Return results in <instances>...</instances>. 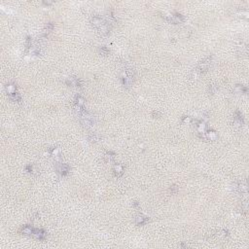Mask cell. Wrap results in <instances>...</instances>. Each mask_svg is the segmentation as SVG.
Returning <instances> with one entry per match:
<instances>
[{
	"instance_id": "cell-1",
	"label": "cell",
	"mask_w": 249,
	"mask_h": 249,
	"mask_svg": "<svg viewBox=\"0 0 249 249\" xmlns=\"http://www.w3.org/2000/svg\"><path fill=\"white\" fill-rule=\"evenodd\" d=\"M91 24L95 28L98 29L100 35L108 36L110 33V24L105 20L98 16H94L91 18Z\"/></svg>"
},
{
	"instance_id": "cell-2",
	"label": "cell",
	"mask_w": 249,
	"mask_h": 249,
	"mask_svg": "<svg viewBox=\"0 0 249 249\" xmlns=\"http://www.w3.org/2000/svg\"><path fill=\"white\" fill-rule=\"evenodd\" d=\"M133 77H134V74H133V71L132 68H126L123 75L121 76V80L122 83L125 87H129L132 84L133 82Z\"/></svg>"
},
{
	"instance_id": "cell-3",
	"label": "cell",
	"mask_w": 249,
	"mask_h": 249,
	"mask_svg": "<svg viewBox=\"0 0 249 249\" xmlns=\"http://www.w3.org/2000/svg\"><path fill=\"white\" fill-rule=\"evenodd\" d=\"M211 59H212V58L208 57V58H204L202 61H200L199 64H198V66H197L196 72H198L199 74H203V73H205V72L207 71V70H208L209 66H210Z\"/></svg>"
},
{
	"instance_id": "cell-4",
	"label": "cell",
	"mask_w": 249,
	"mask_h": 249,
	"mask_svg": "<svg viewBox=\"0 0 249 249\" xmlns=\"http://www.w3.org/2000/svg\"><path fill=\"white\" fill-rule=\"evenodd\" d=\"M166 20L168 21V23H171V24H179V23H182V21H184L185 18H184V17L182 16L181 14H179V13H174V14L172 15V16L166 17Z\"/></svg>"
},
{
	"instance_id": "cell-5",
	"label": "cell",
	"mask_w": 249,
	"mask_h": 249,
	"mask_svg": "<svg viewBox=\"0 0 249 249\" xmlns=\"http://www.w3.org/2000/svg\"><path fill=\"white\" fill-rule=\"evenodd\" d=\"M57 171L58 173H59L61 175L64 176V175H67L70 171V168L68 165H66V163H58L57 165Z\"/></svg>"
},
{
	"instance_id": "cell-6",
	"label": "cell",
	"mask_w": 249,
	"mask_h": 249,
	"mask_svg": "<svg viewBox=\"0 0 249 249\" xmlns=\"http://www.w3.org/2000/svg\"><path fill=\"white\" fill-rule=\"evenodd\" d=\"M32 236H34L35 239H39V240H44V239H46L47 233H46V232L44 231V230H42V229H34Z\"/></svg>"
},
{
	"instance_id": "cell-7",
	"label": "cell",
	"mask_w": 249,
	"mask_h": 249,
	"mask_svg": "<svg viewBox=\"0 0 249 249\" xmlns=\"http://www.w3.org/2000/svg\"><path fill=\"white\" fill-rule=\"evenodd\" d=\"M33 231H34L33 227H31L30 225H24L21 227V229L20 230V233L24 236H32Z\"/></svg>"
},
{
	"instance_id": "cell-8",
	"label": "cell",
	"mask_w": 249,
	"mask_h": 249,
	"mask_svg": "<svg viewBox=\"0 0 249 249\" xmlns=\"http://www.w3.org/2000/svg\"><path fill=\"white\" fill-rule=\"evenodd\" d=\"M66 84L68 86H72V87H81L82 86V81L78 78H74V77H70L66 80Z\"/></svg>"
},
{
	"instance_id": "cell-9",
	"label": "cell",
	"mask_w": 249,
	"mask_h": 249,
	"mask_svg": "<svg viewBox=\"0 0 249 249\" xmlns=\"http://www.w3.org/2000/svg\"><path fill=\"white\" fill-rule=\"evenodd\" d=\"M124 171H125V168L123 165H117V166H115V168H113L114 175L116 177H121L123 174H124Z\"/></svg>"
},
{
	"instance_id": "cell-10",
	"label": "cell",
	"mask_w": 249,
	"mask_h": 249,
	"mask_svg": "<svg viewBox=\"0 0 249 249\" xmlns=\"http://www.w3.org/2000/svg\"><path fill=\"white\" fill-rule=\"evenodd\" d=\"M149 220V218L147 216H144V215H138L136 218H135V224L138 225V226H142L145 225L146 223Z\"/></svg>"
},
{
	"instance_id": "cell-11",
	"label": "cell",
	"mask_w": 249,
	"mask_h": 249,
	"mask_svg": "<svg viewBox=\"0 0 249 249\" xmlns=\"http://www.w3.org/2000/svg\"><path fill=\"white\" fill-rule=\"evenodd\" d=\"M235 188L239 193H241V194H243V193L246 194V193H247V185L245 184V183H242V182H239V183H236Z\"/></svg>"
},
{
	"instance_id": "cell-12",
	"label": "cell",
	"mask_w": 249,
	"mask_h": 249,
	"mask_svg": "<svg viewBox=\"0 0 249 249\" xmlns=\"http://www.w3.org/2000/svg\"><path fill=\"white\" fill-rule=\"evenodd\" d=\"M233 119H235V121H236L239 125H241V126H242V125L244 124V119H243V116H242V114H241L239 110H236V113H235V117H233Z\"/></svg>"
},
{
	"instance_id": "cell-13",
	"label": "cell",
	"mask_w": 249,
	"mask_h": 249,
	"mask_svg": "<svg viewBox=\"0 0 249 249\" xmlns=\"http://www.w3.org/2000/svg\"><path fill=\"white\" fill-rule=\"evenodd\" d=\"M8 95H9V98H10L11 100H12V101H15V102H21V95L18 94L17 91L15 92H13V94Z\"/></svg>"
},
{
	"instance_id": "cell-14",
	"label": "cell",
	"mask_w": 249,
	"mask_h": 249,
	"mask_svg": "<svg viewBox=\"0 0 249 249\" xmlns=\"http://www.w3.org/2000/svg\"><path fill=\"white\" fill-rule=\"evenodd\" d=\"M74 101H75V104L77 107H82L84 106V103H85V99L82 95H75V98H74Z\"/></svg>"
},
{
	"instance_id": "cell-15",
	"label": "cell",
	"mask_w": 249,
	"mask_h": 249,
	"mask_svg": "<svg viewBox=\"0 0 249 249\" xmlns=\"http://www.w3.org/2000/svg\"><path fill=\"white\" fill-rule=\"evenodd\" d=\"M205 135L209 140H215L217 138V133L214 131H207L205 132Z\"/></svg>"
},
{
	"instance_id": "cell-16",
	"label": "cell",
	"mask_w": 249,
	"mask_h": 249,
	"mask_svg": "<svg viewBox=\"0 0 249 249\" xmlns=\"http://www.w3.org/2000/svg\"><path fill=\"white\" fill-rule=\"evenodd\" d=\"M236 92H241V94H247V92H248V89L245 87V86H242V85H236Z\"/></svg>"
},
{
	"instance_id": "cell-17",
	"label": "cell",
	"mask_w": 249,
	"mask_h": 249,
	"mask_svg": "<svg viewBox=\"0 0 249 249\" xmlns=\"http://www.w3.org/2000/svg\"><path fill=\"white\" fill-rule=\"evenodd\" d=\"M99 52H100V53H101L102 55H108V54L110 53L109 49H107L106 47H101V48L99 49Z\"/></svg>"
},
{
	"instance_id": "cell-18",
	"label": "cell",
	"mask_w": 249,
	"mask_h": 249,
	"mask_svg": "<svg viewBox=\"0 0 249 249\" xmlns=\"http://www.w3.org/2000/svg\"><path fill=\"white\" fill-rule=\"evenodd\" d=\"M25 169H27V172H32V171H33V168H32V166H31V165H28V166H27V168H25Z\"/></svg>"
},
{
	"instance_id": "cell-19",
	"label": "cell",
	"mask_w": 249,
	"mask_h": 249,
	"mask_svg": "<svg viewBox=\"0 0 249 249\" xmlns=\"http://www.w3.org/2000/svg\"><path fill=\"white\" fill-rule=\"evenodd\" d=\"M177 190H178V188L176 187V186H172V187L170 188V191H171V193H175V192H177Z\"/></svg>"
}]
</instances>
